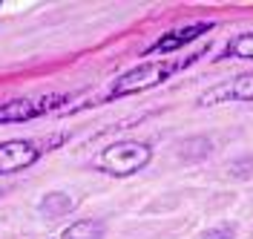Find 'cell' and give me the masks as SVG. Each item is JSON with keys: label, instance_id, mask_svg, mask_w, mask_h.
Here are the masks:
<instances>
[{"label": "cell", "instance_id": "cell-1", "mask_svg": "<svg viewBox=\"0 0 253 239\" xmlns=\"http://www.w3.org/2000/svg\"><path fill=\"white\" fill-rule=\"evenodd\" d=\"M150 147L141 142H115L110 144L104 153H101V159H98V167L104 170V173L110 176H132L138 173L144 164L150 161Z\"/></svg>", "mask_w": 253, "mask_h": 239}, {"label": "cell", "instance_id": "cell-2", "mask_svg": "<svg viewBox=\"0 0 253 239\" xmlns=\"http://www.w3.org/2000/svg\"><path fill=\"white\" fill-rule=\"evenodd\" d=\"M178 66H184V64H138V66H132V69H126L124 75H118V78L112 81L107 98H121V96H129V93H141L147 87H156L164 78H170Z\"/></svg>", "mask_w": 253, "mask_h": 239}, {"label": "cell", "instance_id": "cell-3", "mask_svg": "<svg viewBox=\"0 0 253 239\" xmlns=\"http://www.w3.org/2000/svg\"><path fill=\"white\" fill-rule=\"evenodd\" d=\"M66 96L61 93H46V96H26V98H15L0 104V124H20V121H32L38 115H43L49 110H58Z\"/></svg>", "mask_w": 253, "mask_h": 239}, {"label": "cell", "instance_id": "cell-4", "mask_svg": "<svg viewBox=\"0 0 253 239\" xmlns=\"http://www.w3.org/2000/svg\"><path fill=\"white\" fill-rule=\"evenodd\" d=\"M227 101H253V72H242L236 78L221 81L219 87H210L199 98V107H216Z\"/></svg>", "mask_w": 253, "mask_h": 239}, {"label": "cell", "instance_id": "cell-5", "mask_svg": "<svg viewBox=\"0 0 253 239\" xmlns=\"http://www.w3.org/2000/svg\"><path fill=\"white\" fill-rule=\"evenodd\" d=\"M38 161V147L26 139H12V142H0V176L17 173L23 167H29Z\"/></svg>", "mask_w": 253, "mask_h": 239}, {"label": "cell", "instance_id": "cell-6", "mask_svg": "<svg viewBox=\"0 0 253 239\" xmlns=\"http://www.w3.org/2000/svg\"><path fill=\"white\" fill-rule=\"evenodd\" d=\"M213 29V23H187V26H181V29H175V32H167L161 35L153 47H147L144 52L150 55V52H170V49H178L184 47V44H190V41H199L205 32H210Z\"/></svg>", "mask_w": 253, "mask_h": 239}, {"label": "cell", "instance_id": "cell-7", "mask_svg": "<svg viewBox=\"0 0 253 239\" xmlns=\"http://www.w3.org/2000/svg\"><path fill=\"white\" fill-rule=\"evenodd\" d=\"M61 239H104V222L98 219H81L63 231Z\"/></svg>", "mask_w": 253, "mask_h": 239}, {"label": "cell", "instance_id": "cell-8", "mask_svg": "<svg viewBox=\"0 0 253 239\" xmlns=\"http://www.w3.org/2000/svg\"><path fill=\"white\" fill-rule=\"evenodd\" d=\"M72 199L66 196V193H49L46 199L41 202V210L46 213V216H61V213H69L72 210Z\"/></svg>", "mask_w": 253, "mask_h": 239}, {"label": "cell", "instance_id": "cell-9", "mask_svg": "<svg viewBox=\"0 0 253 239\" xmlns=\"http://www.w3.org/2000/svg\"><path fill=\"white\" fill-rule=\"evenodd\" d=\"M224 55H233V58H248V61H253V32L233 38V41L227 44V52H224Z\"/></svg>", "mask_w": 253, "mask_h": 239}, {"label": "cell", "instance_id": "cell-10", "mask_svg": "<svg viewBox=\"0 0 253 239\" xmlns=\"http://www.w3.org/2000/svg\"><path fill=\"white\" fill-rule=\"evenodd\" d=\"M202 239H233V231L230 228H210L202 234Z\"/></svg>", "mask_w": 253, "mask_h": 239}]
</instances>
